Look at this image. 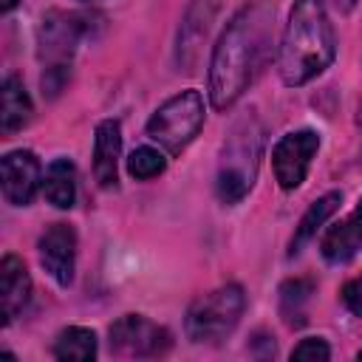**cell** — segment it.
Masks as SVG:
<instances>
[{
	"mask_svg": "<svg viewBox=\"0 0 362 362\" xmlns=\"http://www.w3.org/2000/svg\"><path fill=\"white\" fill-rule=\"evenodd\" d=\"M274 8L269 3L243 6L223 28L209 59V99L226 110L255 82L272 54Z\"/></svg>",
	"mask_w": 362,
	"mask_h": 362,
	"instance_id": "1",
	"label": "cell"
},
{
	"mask_svg": "<svg viewBox=\"0 0 362 362\" xmlns=\"http://www.w3.org/2000/svg\"><path fill=\"white\" fill-rule=\"evenodd\" d=\"M337 54L334 25L325 14L322 0H297L277 54V68L286 85H305L322 74Z\"/></svg>",
	"mask_w": 362,
	"mask_h": 362,
	"instance_id": "2",
	"label": "cell"
},
{
	"mask_svg": "<svg viewBox=\"0 0 362 362\" xmlns=\"http://www.w3.org/2000/svg\"><path fill=\"white\" fill-rule=\"evenodd\" d=\"M263 133L255 116H243L235 122L232 133L223 141L221 167H218V198L223 204H238L255 184L260 164Z\"/></svg>",
	"mask_w": 362,
	"mask_h": 362,
	"instance_id": "3",
	"label": "cell"
},
{
	"mask_svg": "<svg viewBox=\"0 0 362 362\" xmlns=\"http://www.w3.org/2000/svg\"><path fill=\"white\" fill-rule=\"evenodd\" d=\"M246 308V297H243V288L238 283H229V286H221L204 297H198L189 311H187V320H184V328H187V337L192 342H204V345H215L221 339H226L235 325L240 322V314Z\"/></svg>",
	"mask_w": 362,
	"mask_h": 362,
	"instance_id": "4",
	"label": "cell"
},
{
	"mask_svg": "<svg viewBox=\"0 0 362 362\" xmlns=\"http://www.w3.org/2000/svg\"><path fill=\"white\" fill-rule=\"evenodd\" d=\"M82 37V23L76 14L65 11H48L40 25V57L45 62L42 71V88L54 96L65 85L71 74V57L76 51V42Z\"/></svg>",
	"mask_w": 362,
	"mask_h": 362,
	"instance_id": "5",
	"label": "cell"
},
{
	"mask_svg": "<svg viewBox=\"0 0 362 362\" xmlns=\"http://www.w3.org/2000/svg\"><path fill=\"white\" fill-rule=\"evenodd\" d=\"M204 124V99L198 90H181L170 96L147 122V136L167 153H181Z\"/></svg>",
	"mask_w": 362,
	"mask_h": 362,
	"instance_id": "6",
	"label": "cell"
},
{
	"mask_svg": "<svg viewBox=\"0 0 362 362\" xmlns=\"http://www.w3.org/2000/svg\"><path fill=\"white\" fill-rule=\"evenodd\" d=\"M110 354L130 359H150L170 351V331L141 314H124L110 325Z\"/></svg>",
	"mask_w": 362,
	"mask_h": 362,
	"instance_id": "7",
	"label": "cell"
},
{
	"mask_svg": "<svg viewBox=\"0 0 362 362\" xmlns=\"http://www.w3.org/2000/svg\"><path fill=\"white\" fill-rule=\"evenodd\" d=\"M320 150V136L314 130H294L286 133L272 150L274 178L283 189H297L305 181L314 153Z\"/></svg>",
	"mask_w": 362,
	"mask_h": 362,
	"instance_id": "8",
	"label": "cell"
},
{
	"mask_svg": "<svg viewBox=\"0 0 362 362\" xmlns=\"http://www.w3.org/2000/svg\"><path fill=\"white\" fill-rule=\"evenodd\" d=\"M3 195L14 206H28L40 187V161L31 150H11L0 161Z\"/></svg>",
	"mask_w": 362,
	"mask_h": 362,
	"instance_id": "9",
	"label": "cell"
},
{
	"mask_svg": "<svg viewBox=\"0 0 362 362\" xmlns=\"http://www.w3.org/2000/svg\"><path fill=\"white\" fill-rule=\"evenodd\" d=\"M40 263L62 288L74 283L76 232L68 223H54L45 229V235L40 238Z\"/></svg>",
	"mask_w": 362,
	"mask_h": 362,
	"instance_id": "10",
	"label": "cell"
},
{
	"mask_svg": "<svg viewBox=\"0 0 362 362\" xmlns=\"http://www.w3.org/2000/svg\"><path fill=\"white\" fill-rule=\"evenodd\" d=\"M31 300V277L20 257L6 255L0 263V314L8 325Z\"/></svg>",
	"mask_w": 362,
	"mask_h": 362,
	"instance_id": "11",
	"label": "cell"
},
{
	"mask_svg": "<svg viewBox=\"0 0 362 362\" xmlns=\"http://www.w3.org/2000/svg\"><path fill=\"white\" fill-rule=\"evenodd\" d=\"M119 153H122V127L116 119H105L96 124L93 136V175L99 187H116L119 175Z\"/></svg>",
	"mask_w": 362,
	"mask_h": 362,
	"instance_id": "12",
	"label": "cell"
},
{
	"mask_svg": "<svg viewBox=\"0 0 362 362\" xmlns=\"http://www.w3.org/2000/svg\"><path fill=\"white\" fill-rule=\"evenodd\" d=\"M362 249V198L348 221L331 226L322 238V257L328 263H345Z\"/></svg>",
	"mask_w": 362,
	"mask_h": 362,
	"instance_id": "13",
	"label": "cell"
},
{
	"mask_svg": "<svg viewBox=\"0 0 362 362\" xmlns=\"http://www.w3.org/2000/svg\"><path fill=\"white\" fill-rule=\"evenodd\" d=\"M31 99L23 88V82L17 76H6L3 79V102H0V130L6 136L23 130L31 122Z\"/></svg>",
	"mask_w": 362,
	"mask_h": 362,
	"instance_id": "14",
	"label": "cell"
},
{
	"mask_svg": "<svg viewBox=\"0 0 362 362\" xmlns=\"http://www.w3.org/2000/svg\"><path fill=\"white\" fill-rule=\"evenodd\" d=\"M42 192L57 209H71L76 201V170L68 158H54L42 178Z\"/></svg>",
	"mask_w": 362,
	"mask_h": 362,
	"instance_id": "15",
	"label": "cell"
},
{
	"mask_svg": "<svg viewBox=\"0 0 362 362\" xmlns=\"http://www.w3.org/2000/svg\"><path fill=\"white\" fill-rule=\"evenodd\" d=\"M339 204H342V195H339V192H325L322 198H317V201L305 209V215L300 218V226H297V232H294V238H291V243H288V255H291V257L300 255V249L317 235V229L328 221V215L337 212Z\"/></svg>",
	"mask_w": 362,
	"mask_h": 362,
	"instance_id": "16",
	"label": "cell"
},
{
	"mask_svg": "<svg viewBox=\"0 0 362 362\" xmlns=\"http://www.w3.org/2000/svg\"><path fill=\"white\" fill-rule=\"evenodd\" d=\"M54 356L57 359H93L96 356V334L90 328L82 325H71L65 331H59L57 342H54Z\"/></svg>",
	"mask_w": 362,
	"mask_h": 362,
	"instance_id": "17",
	"label": "cell"
},
{
	"mask_svg": "<svg viewBox=\"0 0 362 362\" xmlns=\"http://www.w3.org/2000/svg\"><path fill=\"white\" fill-rule=\"evenodd\" d=\"M311 280H288L280 288V314L288 325L305 322V303L311 297Z\"/></svg>",
	"mask_w": 362,
	"mask_h": 362,
	"instance_id": "18",
	"label": "cell"
},
{
	"mask_svg": "<svg viewBox=\"0 0 362 362\" xmlns=\"http://www.w3.org/2000/svg\"><path fill=\"white\" fill-rule=\"evenodd\" d=\"M164 167H167L164 153H158V150H153V147H139V150H133L130 158H127V173H130L133 178H139V181H147V178L161 175Z\"/></svg>",
	"mask_w": 362,
	"mask_h": 362,
	"instance_id": "19",
	"label": "cell"
},
{
	"mask_svg": "<svg viewBox=\"0 0 362 362\" xmlns=\"http://www.w3.org/2000/svg\"><path fill=\"white\" fill-rule=\"evenodd\" d=\"M291 359H300V362H325L331 359V348L322 337H308L303 339L294 351H291Z\"/></svg>",
	"mask_w": 362,
	"mask_h": 362,
	"instance_id": "20",
	"label": "cell"
},
{
	"mask_svg": "<svg viewBox=\"0 0 362 362\" xmlns=\"http://www.w3.org/2000/svg\"><path fill=\"white\" fill-rule=\"evenodd\" d=\"M342 303H345L356 317H362V274L354 277V280H348V283L342 286Z\"/></svg>",
	"mask_w": 362,
	"mask_h": 362,
	"instance_id": "21",
	"label": "cell"
},
{
	"mask_svg": "<svg viewBox=\"0 0 362 362\" xmlns=\"http://www.w3.org/2000/svg\"><path fill=\"white\" fill-rule=\"evenodd\" d=\"M334 6H337V8L342 11V14H348V11H351V8L356 6V0H334Z\"/></svg>",
	"mask_w": 362,
	"mask_h": 362,
	"instance_id": "22",
	"label": "cell"
},
{
	"mask_svg": "<svg viewBox=\"0 0 362 362\" xmlns=\"http://www.w3.org/2000/svg\"><path fill=\"white\" fill-rule=\"evenodd\" d=\"M17 3H20V0H0V8H3V11H11Z\"/></svg>",
	"mask_w": 362,
	"mask_h": 362,
	"instance_id": "23",
	"label": "cell"
},
{
	"mask_svg": "<svg viewBox=\"0 0 362 362\" xmlns=\"http://www.w3.org/2000/svg\"><path fill=\"white\" fill-rule=\"evenodd\" d=\"M359 359H362V351H359Z\"/></svg>",
	"mask_w": 362,
	"mask_h": 362,
	"instance_id": "24",
	"label": "cell"
}]
</instances>
